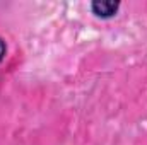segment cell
I'll use <instances>...</instances> for the list:
<instances>
[{
    "instance_id": "cell-1",
    "label": "cell",
    "mask_w": 147,
    "mask_h": 145,
    "mask_svg": "<svg viewBox=\"0 0 147 145\" xmlns=\"http://www.w3.org/2000/svg\"><path fill=\"white\" fill-rule=\"evenodd\" d=\"M120 5H121L120 2H113V0H94L91 2V10L96 17L110 19L113 15H116Z\"/></svg>"
},
{
    "instance_id": "cell-2",
    "label": "cell",
    "mask_w": 147,
    "mask_h": 145,
    "mask_svg": "<svg viewBox=\"0 0 147 145\" xmlns=\"http://www.w3.org/2000/svg\"><path fill=\"white\" fill-rule=\"evenodd\" d=\"M5 53H7V44H5V41L0 38V62L5 58Z\"/></svg>"
}]
</instances>
